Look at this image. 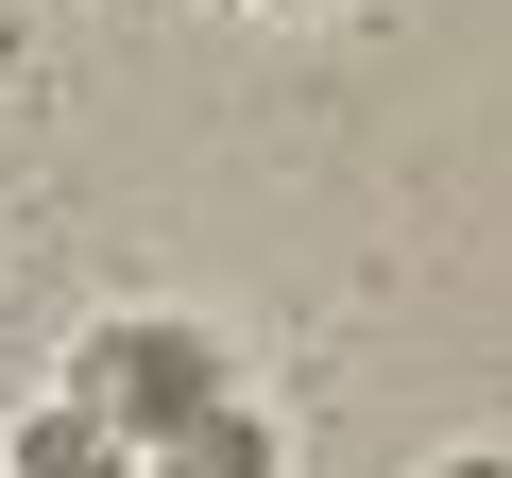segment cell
I'll list each match as a JSON object with an SVG mask.
<instances>
[{"label": "cell", "instance_id": "1", "mask_svg": "<svg viewBox=\"0 0 512 478\" xmlns=\"http://www.w3.org/2000/svg\"><path fill=\"white\" fill-rule=\"evenodd\" d=\"M69 393H86V410H120L137 444H171V427H205V410H222V359H205L188 325H86Z\"/></svg>", "mask_w": 512, "mask_h": 478}, {"label": "cell", "instance_id": "2", "mask_svg": "<svg viewBox=\"0 0 512 478\" xmlns=\"http://www.w3.org/2000/svg\"><path fill=\"white\" fill-rule=\"evenodd\" d=\"M18 478H154V461H137V427H120V410H86V393H69V410H35V427H18Z\"/></svg>", "mask_w": 512, "mask_h": 478}, {"label": "cell", "instance_id": "3", "mask_svg": "<svg viewBox=\"0 0 512 478\" xmlns=\"http://www.w3.org/2000/svg\"><path fill=\"white\" fill-rule=\"evenodd\" d=\"M154 478H274V427H256V410L222 393L205 427H171V444H154Z\"/></svg>", "mask_w": 512, "mask_h": 478}, {"label": "cell", "instance_id": "4", "mask_svg": "<svg viewBox=\"0 0 512 478\" xmlns=\"http://www.w3.org/2000/svg\"><path fill=\"white\" fill-rule=\"evenodd\" d=\"M444 478H512V461H444Z\"/></svg>", "mask_w": 512, "mask_h": 478}, {"label": "cell", "instance_id": "5", "mask_svg": "<svg viewBox=\"0 0 512 478\" xmlns=\"http://www.w3.org/2000/svg\"><path fill=\"white\" fill-rule=\"evenodd\" d=\"M274 18H325V0H274Z\"/></svg>", "mask_w": 512, "mask_h": 478}]
</instances>
